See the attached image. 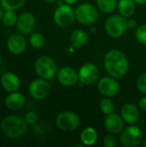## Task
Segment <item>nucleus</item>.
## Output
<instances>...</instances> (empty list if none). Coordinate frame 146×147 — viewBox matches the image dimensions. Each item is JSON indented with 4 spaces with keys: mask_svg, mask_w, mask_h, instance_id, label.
<instances>
[{
    "mask_svg": "<svg viewBox=\"0 0 146 147\" xmlns=\"http://www.w3.org/2000/svg\"><path fill=\"white\" fill-rule=\"evenodd\" d=\"M97 88L99 92L105 97H114L120 92L118 81L111 76L101 78L98 82Z\"/></svg>",
    "mask_w": 146,
    "mask_h": 147,
    "instance_id": "nucleus-10",
    "label": "nucleus"
},
{
    "mask_svg": "<svg viewBox=\"0 0 146 147\" xmlns=\"http://www.w3.org/2000/svg\"><path fill=\"white\" fill-rule=\"evenodd\" d=\"M1 85L8 92L17 91L21 85L20 78L16 74L11 71H6L1 77Z\"/></svg>",
    "mask_w": 146,
    "mask_h": 147,
    "instance_id": "nucleus-17",
    "label": "nucleus"
},
{
    "mask_svg": "<svg viewBox=\"0 0 146 147\" xmlns=\"http://www.w3.org/2000/svg\"><path fill=\"white\" fill-rule=\"evenodd\" d=\"M80 124L79 116L72 111L60 112L56 117V125L59 129L64 132L76 130Z\"/></svg>",
    "mask_w": 146,
    "mask_h": 147,
    "instance_id": "nucleus-8",
    "label": "nucleus"
},
{
    "mask_svg": "<svg viewBox=\"0 0 146 147\" xmlns=\"http://www.w3.org/2000/svg\"><path fill=\"white\" fill-rule=\"evenodd\" d=\"M124 122L125 121L122 119L121 115L112 113L106 115L104 119V127L110 134H120L122 130L125 128Z\"/></svg>",
    "mask_w": 146,
    "mask_h": 147,
    "instance_id": "nucleus-12",
    "label": "nucleus"
},
{
    "mask_svg": "<svg viewBox=\"0 0 146 147\" xmlns=\"http://www.w3.org/2000/svg\"><path fill=\"white\" fill-rule=\"evenodd\" d=\"M128 28L126 17L120 15L109 16L105 22V30L107 34L114 39L121 37Z\"/></svg>",
    "mask_w": 146,
    "mask_h": 147,
    "instance_id": "nucleus-4",
    "label": "nucleus"
},
{
    "mask_svg": "<svg viewBox=\"0 0 146 147\" xmlns=\"http://www.w3.org/2000/svg\"><path fill=\"white\" fill-rule=\"evenodd\" d=\"M77 73L78 81L83 85H89L94 84L97 80L99 71L95 64L85 63L80 67Z\"/></svg>",
    "mask_w": 146,
    "mask_h": 147,
    "instance_id": "nucleus-9",
    "label": "nucleus"
},
{
    "mask_svg": "<svg viewBox=\"0 0 146 147\" xmlns=\"http://www.w3.org/2000/svg\"><path fill=\"white\" fill-rule=\"evenodd\" d=\"M3 135L9 139H19L28 131V123L25 118L19 115H7L0 123Z\"/></svg>",
    "mask_w": 146,
    "mask_h": 147,
    "instance_id": "nucleus-2",
    "label": "nucleus"
},
{
    "mask_svg": "<svg viewBox=\"0 0 146 147\" xmlns=\"http://www.w3.org/2000/svg\"><path fill=\"white\" fill-rule=\"evenodd\" d=\"M97 132L92 127H85L80 134V140L83 146H93L97 141Z\"/></svg>",
    "mask_w": 146,
    "mask_h": 147,
    "instance_id": "nucleus-20",
    "label": "nucleus"
},
{
    "mask_svg": "<svg viewBox=\"0 0 146 147\" xmlns=\"http://www.w3.org/2000/svg\"><path fill=\"white\" fill-rule=\"evenodd\" d=\"M89 40V34L86 31L77 28L72 31L71 34V42L73 47L79 48L88 44Z\"/></svg>",
    "mask_w": 146,
    "mask_h": 147,
    "instance_id": "nucleus-19",
    "label": "nucleus"
},
{
    "mask_svg": "<svg viewBox=\"0 0 146 147\" xmlns=\"http://www.w3.org/2000/svg\"><path fill=\"white\" fill-rule=\"evenodd\" d=\"M45 1H46V2H55V1H57V0H45Z\"/></svg>",
    "mask_w": 146,
    "mask_h": 147,
    "instance_id": "nucleus-36",
    "label": "nucleus"
},
{
    "mask_svg": "<svg viewBox=\"0 0 146 147\" xmlns=\"http://www.w3.org/2000/svg\"><path fill=\"white\" fill-rule=\"evenodd\" d=\"M25 102L26 98L24 95L17 91L9 92V94L6 96L4 100V104L6 108L11 111L21 109L22 108H23Z\"/></svg>",
    "mask_w": 146,
    "mask_h": 147,
    "instance_id": "nucleus-18",
    "label": "nucleus"
},
{
    "mask_svg": "<svg viewBox=\"0 0 146 147\" xmlns=\"http://www.w3.org/2000/svg\"><path fill=\"white\" fill-rule=\"evenodd\" d=\"M35 18L34 16L30 12H22L18 16L16 22L17 29L23 34H30L35 27Z\"/></svg>",
    "mask_w": 146,
    "mask_h": 147,
    "instance_id": "nucleus-13",
    "label": "nucleus"
},
{
    "mask_svg": "<svg viewBox=\"0 0 146 147\" xmlns=\"http://www.w3.org/2000/svg\"><path fill=\"white\" fill-rule=\"evenodd\" d=\"M127 26L129 28H133L137 26V22L133 18L129 19V20H127Z\"/></svg>",
    "mask_w": 146,
    "mask_h": 147,
    "instance_id": "nucleus-32",
    "label": "nucleus"
},
{
    "mask_svg": "<svg viewBox=\"0 0 146 147\" xmlns=\"http://www.w3.org/2000/svg\"><path fill=\"white\" fill-rule=\"evenodd\" d=\"M18 16L15 10H4L2 16V22L8 27H11L16 24Z\"/></svg>",
    "mask_w": 146,
    "mask_h": 147,
    "instance_id": "nucleus-24",
    "label": "nucleus"
},
{
    "mask_svg": "<svg viewBox=\"0 0 146 147\" xmlns=\"http://www.w3.org/2000/svg\"><path fill=\"white\" fill-rule=\"evenodd\" d=\"M117 0H96L97 8L103 13L109 14L114 11L117 8Z\"/></svg>",
    "mask_w": 146,
    "mask_h": 147,
    "instance_id": "nucleus-22",
    "label": "nucleus"
},
{
    "mask_svg": "<svg viewBox=\"0 0 146 147\" xmlns=\"http://www.w3.org/2000/svg\"><path fill=\"white\" fill-rule=\"evenodd\" d=\"M136 85H137L138 90L141 93L146 95V71L141 73L138 77L137 82H136Z\"/></svg>",
    "mask_w": 146,
    "mask_h": 147,
    "instance_id": "nucleus-28",
    "label": "nucleus"
},
{
    "mask_svg": "<svg viewBox=\"0 0 146 147\" xmlns=\"http://www.w3.org/2000/svg\"><path fill=\"white\" fill-rule=\"evenodd\" d=\"M76 19L83 25H91L98 18L97 9L89 3L79 4L75 10Z\"/></svg>",
    "mask_w": 146,
    "mask_h": 147,
    "instance_id": "nucleus-7",
    "label": "nucleus"
},
{
    "mask_svg": "<svg viewBox=\"0 0 146 147\" xmlns=\"http://www.w3.org/2000/svg\"><path fill=\"white\" fill-rule=\"evenodd\" d=\"M57 78L61 84L65 86H73L78 81V73L72 67L65 66L57 72Z\"/></svg>",
    "mask_w": 146,
    "mask_h": 147,
    "instance_id": "nucleus-14",
    "label": "nucleus"
},
{
    "mask_svg": "<svg viewBox=\"0 0 146 147\" xmlns=\"http://www.w3.org/2000/svg\"><path fill=\"white\" fill-rule=\"evenodd\" d=\"M144 146L146 147V139H145V140L144 141Z\"/></svg>",
    "mask_w": 146,
    "mask_h": 147,
    "instance_id": "nucleus-38",
    "label": "nucleus"
},
{
    "mask_svg": "<svg viewBox=\"0 0 146 147\" xmlns=\"http://www.w3.org/2000/svg\"><path fill=\"white\" fill-rule=\"evenodd\" d=\"M34 70L36 74L44 79L52 78L58 72L57 65L54 59L48 55L40 56L34 64Z\"/></svg>",
    "mask_w": 146,
    "mask_h": 147,
    "instance_id": "nucleus-3",
    "label": "nucleus"
},
{
    "mask_svg": "<svg viewBox=\"0 0 146 147\" xmlns=\"http://www.w3.org/2000/svg\"><path fill=\"white\" fill-rule=\"evenodd\" d=\"M137 4H139V5H143L146 3V0H133Z\"/></svg>",
    "mask_w": 146,
    "mask_h": 147,
    "instance_id": "nucleus-33",
    "label": "nucleus"
},
{
    "mask_svg": "<svg viewBox=\"0 0 146 147\" xmlns=\"http://www.w3.org/2000/svg\"><path fill=\"white\" fill-rule=\"evenodd\" d=\"M24 118H25L27 123L28 124H30V125H34V124H35L38 121V115H37L36 113H34L33 111L28 112L25 115V117Z\"/></svg>",
    "mask_w": 146,
    "mask_h": 147,
    "instance_id": "nucleus-30",
    "label": "nucleus"
},
{
    "mask_svg": "<svg viewBox=\"0 0 146 147\" xmlns=\"http://www.w3.org/2000/svg\"><path fill=\"white\" fill-rule=\"evenodd\" d=\"M104 66L108 74L114 78H121L129 69V63L125 53L119 49L109 50L104 59Z\"/></svg>",
    "mask_w": 146,
    "mask_h": 147,
    "instance_id": "nucleus-1",
    "label": "nucleus"
},
{
    "mask_svg": "<svg viewBox=\"0 0 146 147\" xmlns=\"http://www.w3.org/2000/svg\"><path fill=\"white\" fill-rule=\"evenodd\" d=\"M1 65H2V57L0 55V66H1Z\"/></svg>",
    "mask_w": 146,
    "mask_h": 147,
    "instance_id": "nucleus-37",
    "label": "nucleus"
},
{
    "mask_svg": "<svg viewBox=\"0 0 146 147\" xmlns=\"http://www.w3.org/2000/svg\"><path fill=\"white\" fill-rule=\"evenodd\" d=\"M25 0H0L1 7L4 10H16L23 6Z\"/></svg>",
    "mask_w": 146,
    "mask_h": 147,
    "instance_id": "nucleus-23",
    "label": "nucleus"
},
{
    "mask_svg": "<svg viewBox=\"0 0 146 147\" xmlns=\"http://www.w3.org/2000/svg\"><path fill=\"white\" fill-rule=\"evenodd\" d=\"M102 144L106 147H115L118 145V140H117V138L114 136L113 134H111L104 137Z\"/></svg>",
    "mask_w": 146,
    "mask_h": 147,
    "instance_id": "nucleus-29",
    "label": "nucleus"
},
{
    "mask_svg": "<svg viewBox=\"0 0 146 147\" xmlns=\"http://www.w3.org/2000/svg\"><path fill=\"white\" fill-rule=\"evenodd\" d=\"M135 37L139 43H141L144 46H146V24L140 25L136 29Z\"/></svg>",
    "mask_w": 146,
    "mask_h": 147,
    "instance_id": "nucleus-27",
    "label": "nucleus"
},
{
    "mask_svg": "<svg viewBox=\"0 0 146 147\" xmlns=\"http://www.w3.org/2000/svg\"><path fill=\"white\" fill-rule=\"evenodd\" d=\"M29 95L36 100L45 99L50 93V85L46 79L37 78L32 81L28 86Z\"/></svg>",
    "mask_w": 146,
    "mask_h": 147,
    "instance_id": "nucleus-11",
    "label": "nucleus"
},
{
    "mask_svg": "<svg viewBox=\"0 0 146 147\" xmlns=\"http://www.w3.org/2000/svg\"><path fill=\"white\" fill-rule=\"evenodd\" d=\"M45 37L40 33H34L29 37V44L35 49L41 48L45 45Z\"/></svg>",
    "mask_w": 146,
    "mask_h": 147,
    "instance_id": "nucleus-25",
    "label": "nucleus"
},
{
    "mask_svg": "<svg viewBox=\"0 0 146 147\" xmlns=\"http://www.w3.org/2000/svg\"><path fill=\"white\" fill-rule=\"evenodd\" d=\"M135 3L133 0H119L117 8L120 14L125 17L132 16L136 9Z\"/></svg>",
    "mask_w": 146,
    "mask_h": 147,
    "instance_id": "nucleus-21",
    "label": "nucleus"
},
{
    "mask_svg": "<svg viewBox=\"0 0 146 147\" xmlns=\"http://www.w3.org/2000/svg\"><path fill=\"white\" fill-rule=\"evenodd\" d=\"M65 3H67V4H73V3H75L77 0H63Z\"/></svg>",
    "mask_w": 146,
    "mask_h": 147,
    "instance_id": "nucleus-34",
    "label": "nucleus"
},
{
    "mask_svg": "<svg viewBox=\"0 0 146 147\" xmlns=\"http://www.w3.org/2000/svg\"><path fill=\"white\" fill-rule=\"evenodd\" d=\"M76 18L75 10L67 3H60L57 7L53 14V20L56 25L60 28H67L71 26Z\"/></svg>",
    "mask_w": 146,
    "mask_h": 147,
    "instance_id": "nucleus-5",
    "label": "nucleus"
},
{
    "mask_svg": "<svg viewBox=\"0 0 146 147\" xmlns=\"http://www.w3.org/2000/svg\"><path fill=\"white\" fill-rule=\"evenodd\" d=\"M100 109L104 115H109L114 111V104L109 97H105L100 102Z\"/></svg>",
    "mask_w": 146,
    "mask_h": 147,
    "instance_id": "nucleus-26",
    "label": "nucleus"
},
{
    "mask_svg": "<svg viewBox=\"0 0 146 147\" xmlns=\"http://www.w3.org/2000/svg\"><path fill=\"white\" fill-rule=\"evenodd\" d=\"M142 140V131L139 127L135 125H131L125 127L120 133V141L123 146L136 147L140 145Z\"/></svg>",
    "mask_w": 146,
    "mask_h": 147,
    "instance_id": "nucleus-6",
    "label": "nucleus"
},
{
    "mask_svg": "<svg viewBox=\"0 0 146 147\" xmlns=\"http://www.w3.org/2000/svg\"><path fill=\"white\" fill-rule=\"evenodd\" d=\"M139 108L141 109L142 110L146 111V96H143L139 101Z\"/></svg>",
    "mask_w": 146,
    "mask_h": 147,
    "instance_id": "nucleus-31",
    "label": "nucleus"
},
{
    "mask_svg": "<svg viewBox=\"0 0 146 147\" xmlns=\"http://www.w3.org/2000/svg\"><path fill=\"white\" fill-rule=\"evenodd\" d=\"M3 8L2 7H0V21L2 20V16H3Z\"/></svg>",
    "mask_w": 146,
    "mask_h": 147,
    "instance_id": "nucleus-35",
    "label": "nucleus"
},
{
    "mask_svg": "<svg viewBox=\"0 0 146 147\" xmlns=\"http://www.w3.org/2000/svg\"><path fill=\"white\" fill-rule=\"evenodd\" d=\"M7 47L9 51L15 55L22 53L27 47V40L22 35L15 34L10 35L7 40Z\"/></svg>",
    "mask_w": 146,
    "mask_h": 147,
    "instance_id": "nucleus-15",
    "label": "nucleus"
},
{
    "mask_svg": "<svg viewBox=\"0 0 146 147\" xmlns=\"http://www.w3.org/2000/svg\"><path fill=\"white\" fill-rule=\"evenodd\" d=\"M120 115L125 122L134 124L139 121L140 117V113L139 108L135 104L127 102L122 106L120 109Z\"/></svg>",
    "mask_w": 146,
    "mask_h": 147,
    "instance_id": "nucleus-16",
    "label": "nucleus"
}]
</instances>
